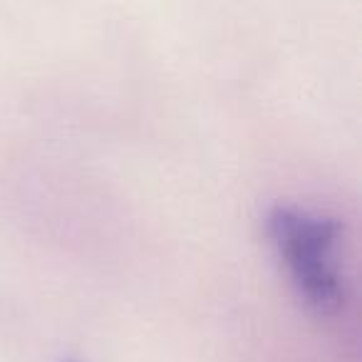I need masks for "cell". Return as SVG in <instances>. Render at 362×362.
<instances>
[{"mask_svg": "<svg viewBox=\"0 0 362 362\" xmlns=\"http://www.w3.org/2000/svg\"><path fill=\"white\" fill-rule=\"evenodd\" d=\"M62 362H82V360H77V357H67V360H62Z\"/></svg>", "mask_w": 362, "mask_h": 362, "instance_id": "7a4b0ae2", "label": "cell"}, {"mask_svg": "<svg viewBox=\"0 0 362 362\" xmlns=\"http://www.w3.org/2000/svg\"><path fill=\"white\" fill-rule=\"evenodd\" d=\"M266 231L303 303L322 317L337 315L347 303L345 281L332 263L340 221L278 204L268 211Z\"/></svg>", "mask_w": 362, "mask_h": 362, "instance_id": "6da1fadb", "label": "cell"}]
</instances>
